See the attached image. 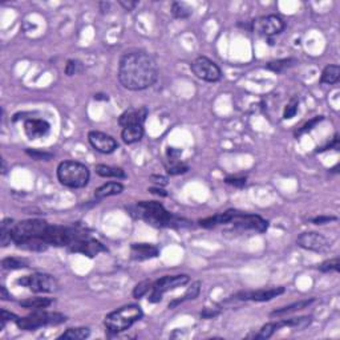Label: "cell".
<instances>
[{"instance_id":"cell-12","label":"cell","mask_w":340,"mask_h":340,"mask_svg":"<svg viewBox=\"0 0 340 340\" xmlns=\"http://www.w3.org/2000/svg\"><path fill=\"white\" fill-rule=\"evenodd\" d=\"M298 246L304 249V250L315 251V253H324L330 249V243L327 238L316 231H307L302 233L296 239Z\"/></svg>"},{"instance_id":"cell-4","label":"cell","mask_w":340,"mask_h":340,"mask_svg":"<svg viewBox=\"0 0 340 340\" xmlns=\"http://www.w3.org/2000/svg\"><path fill=\"white\" fill-rule=\"evenodd\" d=\"M142 316H144V312L140 306L126 304V306L117 308L116 311L108 314L104 320V326L112 334H118V332H124L132 327L136 322L141 319Z\"/></svg>"},{"instance_id":"cell-8","label":"cell","mask_w":340,"mask_h":340,"mask_svg":"<svg viewBox=\"0 0 340 340\" xmlns=\"http://www.w3.org/2000/svg\"><path fill=\"white\" fill-rule=\"evenodd\" d=\"M17 284L23 287L29 288L33 292H56L59 290V282L55 276L44 274V272H35L32 275L23 276L17 279Z\"/></svg>"},{"instance_id":"cell-36","label":"cell","mask_w":340,"mask_h":340,"mask_svg":"<svg viewBox=\"0 0 340 340\" xmlns=\"http://www.w3.org/2000/svg\"><path fill=\"white\" fill-rule=\"evenodd\" d=\"M323 116H316V117H314V118H311L310 121L308 122H306L302 128H299V129L296 130L295 132V136L296 137H299V136H302V134H304V133H307V132H310V130L314 128V126L316 125V124H319L320 121H323Z\"/></svg>"},{"instance_id":"cell-1","label":"cell","mask_w":340,"mask_h":340,"mask_svg":"<svg viewBox=\"0 0 340 340\" xmlns=\"http://www.w3.org/2000/svg\"><path fill=\"white\" fill-rule=\"evenodd\" d=\"M157 63L149 53L132 51L121 57L118 64V80L125 89H148L157 81Z\"/></svg>"},{"instance_id":"cell-34","label":"cell","mask_w":340,"mask_h":340,"mask_svg":"<svg viewBox=\"0 0 340 340\" xmlns=\"http://www.w3.org/2000/svg\"><path fill=\"white\" fill-rule=\"evenodd\" d=\"M83 63L80 60H68L67 61V65H65V75L67 76H75L77 73L83 72Z\"/></svg>"},{"instance_id":"cell-16","label":"cell","mask_w":340,"mask_h":340,"mask_svg":"<svg viewBox=\"0 0 340 340\" xmlns=\"http://www.w3.org/2000/svg\"><path fill=\"white\" fill-rule=\"evenodd\" d=\"M51 125L48 121L41 118H28L24 122V132L29 140L43 138L48 134Z\"/></svg>"},{"instance_id":"cell-42","label":"cell","mask_w":340,"mask_h":340,"mask_svg":"<svg viewBox=\"0 0 340 340\" xmlns=\"http://www.w3.org/2000/svg\"><path fill=\"white\" fill-rule=\"evenodd\" d=\"M328 149L339 150V136H338V134H335V137L332 138V141L330 142L328 145L323 146V148H318L316 152H324V150H328Z\"/></svg>"},{"instance_id":"cell-18","label":"cell","mask_w":340,"mask_h":340,"mask_svg":"<svg viewBox=\"0 0 340 340\" xmlns=\"http://www.w3.org/2000/svg\"><path fill=\"white\" fill-rule=\"evenodd\" d=\"M130 254L134 260H146L158 256V249L150 243H133Z\"/></svg>"},{"instance_id":"cell-48","label":"cell","mask_w":340,"mask_h":340,"mask_svg":"<svg viewBox=\"0 0 340 340\" xmlns=\"http://www.w3.org/2000/svg\"><path fill=\"white\" fill-rule=\"evenodd\" d=\"M110 8V3H106V1H102V3H100V11L101 12H108Z\"/></svg>"},{"instance_id":"cell-31","label":"cell","mask_w":340,"mask_h":340,"mask_svg":"<svg viewBox=\"0 0 340 340\" xmlns=\"http://www.w3.org/2000/svg\"><path fill=\"white\" fill-rule=\"evenodd\" d=\"M312 322V316H300V318H291V319H284L283 324L284 327L295 328L298 331L300 330H304L306 327H308Z\"/></svg>"},{"instance_id":"cell-49","label":"cell","mask_w":340,"mask_h":340,"mask_svg":"<svg viewBox=\"0 0 340 340\" xmlns=\"http://www.w3.org/2000/svg\"><path fill=\"white\" fill-rule=\"evenodd\" d=\"M149 191L157 195H166L165 190H162V189H160V187H152V189H149Z\"/></svg>"},{"instance_id":"cell-14","label":"cell","mask_w":340,"mask_h":340,"mask_svg":"<svg viewBox=\"0 0 340 340\" xmlns=\"http://www.w3.org/2000/svg\"><path fill=\"white\" fill-rule=\"evenodd\" d=\"M88 141H89V144L92 145L93 149H96L102 154L113 153L118 146L117 141L112 136L102 133V132H98V130L89 132V134H88Z\"/></svg>"},{"instance_id":"cell-37","label":"cell","mask_w":340,"mask_h":340,"mask_svg":"<svg viewBox=\"0 0 340 340\" xmlns=\"http://www.w3.org/2000/svg\"><path fill=\"white\" fill-rule=\"evenodd\" d=\"M339 266H340L339 258H334V259H330V260H326V262H323V263L320 264L318 268H319L322 272L339 271Z\"/></svg>"},{"instance_id":"cell-30","label":"cell","mask_w":340,"mask_h":340,"mask_svg":"<svg viewBox=\"0 0 340 340\" xmlns=\"http://www.w3.org/2000/svg\"><path fill=\"white\" fill-rule=\"evenodd\" d=\"M171 13L175 19H187L191 16L193 9L183 1H174L171 4Z\"/></svg>"},{"instance_id":"cell-33","label":"cell","mask_w":340,"mask_h":340,"mask_svg":"<svg viewBox=\"0 0 340 340\" xmlns=\"http://www.w3.org/2000/svg\"><path fill=\"white\" fill-rule=\"evenodd\" d=\"M189 170V166L182 164V162H177V161H170V166H168V174L170 175H178V174H183L186 173Z\"/></svg>"},{"instance_id":"cell-43","label":"cell","mask_w":340,"mask_h":340,"mask_svg":"<svg viewBox=\"0 0 340 340\" xmlns=\"http://www.w3.org/2000/svg\"><path fill=\"white\" fill-rule=\"evenodd\" d=\"M182 154V150L177 149V148H169L168 149V157L170 158V161H177V158Z\"/></svg>"},{"instance_id":"cell-22","label":"cell","mask_w":340,"mask_h":340,"mask_svg":"<svg viewBox=\"0 0 340 340\" xmlns=\"http://www.w3.org/2000/svg\"><path fill=\"white\" fill-rule=\"evenodd\" d=\"M314 300L315 299L299 300V302H295V303L290 304V306H286V307L278 308V310L271 312V316L272 318H275V316H283L286 315V314H290V312H295L299 311V310H303V308H307L310 304L314 303Z\"/></svg>"},{"instance_id":"cell-3","label":"cell","mask_w":340,"mask_h":340,"mask_svg":"<svg viewBox=\"0 0 340 340\" xmlns=\"http://www.w3.org/2000/svg\"><path fill=\"white\" fill-rule=\"evenodd\" d=\"M132 214L138 219L145 221L154 227H181L185 226L182 218L175 217L166 210L164 205L157 201H142L132 207Z\"/></svg>"},{"instance_id":"cell-51","label":"cell","mask_w":340,"mask_h":340,"mask_svg":"<svg viewBox=\"0 0 340 340\" xmlns=\"http://www.w3.org/2000/svg\"><path fill=\"white\" fill-rule=\"evenodd\" d=\"M94 100H108V94H101V93L94 94Z\"/></svg>"},{"instance_id":"cell-25","label":"cell","mask_w":340,"mask_h":340,"mask_svg":"<svg viewBox=\"0 0 340 340\" xmlns=\"http://www.w3.org/2000/svg\"><path fill=\"white\" fill-rule=\"evenodd\" d=\"M53 303L52 298H28L21 300L20 306L29 310H41V308L49 307Z\"/></svg>"},{"instance_id":"cell-26","label":"cell","mask_w":340,"mask_h":340,"mask_svg":"<svg viewBox=\"0 0 340 340\" xmlns=\"http://www.w3.org/2000/svg\"><path fill=\"white\" fill-rule=\"evenodd\" d=\"M90 335L89 328L86 327H76V328H68L67 331L60 335L59 339H68V340H83L86 339Z\"/></svg>"},{"instance_id":"cell-20","label":"cell","mask_w":340,"mask_h":340,"mask_svg":"<svg viewBox=\"0 0 340 340\" xmlns=\"http://www.w3.org/2000/svg\"><path fill=\"white\" fill-rule=\"evenodd\" d=\"M122 191H124V185H122V183L108 182L104 183V185L98 187V189H96V191H94V197H96V198H106V197H110V195L121 194Z\"/></svg>"},{"instance_id":"cell-44","label":"cell","mask_w":340,"mask_h":340,"mask_svg":"<svg viewBox=\"0 0 340 340\" xmlns=\"http://www.w3.org/2000/svg\"><path fill=\"white\" fill-rule=\"evenodd\" d=\"M1 319L4 320V322H8V320L16 322V320L19 319V316H16L15 314H12V312H8L7 310H1Z\"/></svg>"},{"instance_id":"cell-38","label":"cell","mask_w":340,"mask_h":340,"mask_svg":"<svg viewBox=\"0 0 340 340\" xmlns=\"http://www.w3.org/2000/svg\"><path fill=\"white\" fill-rule=\"evenodd\" d=\"M25 153L31 156L32 158L37 160V161H49L51 158L53 157L52 153H48V152H41V150H35V149H27Z\"/></svg>"},{"instance_id":"cell-41","label":"cell","mask_w":340,"mask_h":340,"mask_svg":"<svg viewBox=\"0 0 340 340\" xmlns=\"http://www.w3.org/2000/svg\"><path fill=\"white\" fill-rule=\"evenodd\" d=\"M336 217H328V215H319V217H315V218L311 219L312 223H315V225H324V223H330L332 222V221H336Z\"/></svg>"},{"instance_id":"cell-19","label":"cell","mask_w":340,"mask_h":340,"mask_svg":"<svg viewBox=\"0 0 340 340\" xmlns=\"http://www.w3.org/2000/svg\"><path fill=\"white\" fill-rule=\"evenodd\" d=\"M142 137H144V128H142V125L125 126L121 132L122 141L125 144H129V145L141 141Z\"/></svg>"},{"instance_id":"cell-6","label":"cell","mask_w":340,"mask_h":340,"mask_svg":"<svg viewBox=\"0 0 340 340\" xmlns=\"http://www.w3.org/2000/svg\"><path fill=\"white\" fill-rule=\"evenodd\" d=\"M48 226V223L41 219H27V221L13 223L12 231H11L12 242L17 247H20L21 245H24L29 241H44L45 231Z\"/></svg>"},{"instance_id":"cell-10","label":"cell","mask_w":340,"mask_h":340,"mask_svg":"<svg viewBox=\"0 0 340 340\" xmlns=\"http://www.w3.org/2000/svg\"><path fill=\"white\" fill-rule=\"evenodd\" d=\"M286 27L283 19L278 15H267L260 16L251 21V31L259 36L271 37L279 35Z\"/></svg>"},{"instance_id":"cell-46","label":"cell","mask_w":340,"mask_h":340,"mask_svg":"<svg viewBox=\"0 0 340 340\" xmlns=\"http://www.w3.org/2000/svg\"><path fill=\"white\" fill-rule=\"evenodd\" d=\"M120 4H121L126 11H132V9L138 4V3L137 1H124V0H121V1H120Z\"/></svg>"},{"instance_id":"cell-47","label":"cell","mask_w":340,"mask_h":340,"mask_svg":"<svg viewBox=\"0 0 340 340\" xmlns=\"http://www.w3.org/2000/svg\"><path fill=\"white\" fill-rule=\"evenodd\" d=\"M1 299L3 300H11L12 299V296L9 295L8 292H7V288H5L4 286H1Z\"/></svg>"},{"instance_id":"cell-45","label":"cell","mask_w":340,"mask_h":340,"mask_svg":"<svg viewBox=\"0 0 340 340\" xmlns=\"http://www.w3.org/2000/svg\"><path fill=\"white\" fill-rule=\"evenodd\" d=\"M219 314V311H215V310H210V308H206L201 312V318H205V319H209V318H214Z\"/></svg>"},{"instance_id":"cell-23","label":"cell","mask_w":340,"mask_h":340,"mask_svg":"<svg viewBox=\"0 0 340 340\" xmlns=\"http://www.w3.org/2000/svg\"><path fill=\"white\" fill-rule=\"evenodd\" d=\"M340 79V68L339 65H327L322 72V77H320V83L323 84H336Z\"/></svg>"},{"instance_id":"cell-7","label":"cell","mask_w":340,"mask_h":340,"mask_svg":"<svg viewBox=\"0 0 340 340\" xmlns=\"http://www.w3.org/2000/svg\"><path fill=\"white\" fill-rule=\"evenodd\" d=\"M67 322V316L60 312H47V311H35L31 315L25 318H19L15 322L16 326L23 331H35L37 328L44 326H56Z\"/></svg>"},{"instance_id":"cell-32","label":"cell","mask_w":340,"mask_h":340,"mask_svg":"<svg viewBox=\"0 0 340 340\" xmlns=\"http://www.w3.org/2000/svg\"><path fill=\"white\" fill-rule=\"evenodd\" d=\"M1 267L4 270H21V268L28 267V262L20 258H15V256H8L1 260Z\"/></svg>"},{"instance_id":"cell-13","label":"cell","mask_w":340,"mask_h":340,"mask_svg":"<svg viewBox=\"0 0 340 340\" xmlns=\"http://www.w3.org/2000/svg\"><path fill=\"white\" fill-rule=\"evenodd\" d=\"M68 249L72 253H80V254L86 255L89 258H93L102 251H106V247L100 241L90 238L89 235H84V237L75 241Z\"/></svg>"},{"instance_id":"cell-9","label":"cell","mask_w":340,"mask_h":340,"mask_svg":"<svg viewBox=\"0 0 340 340\" xmlns=\"http://www.w3.org/2000/svg\"><path fill=\"white\" fill-rule=\"evenodd\" d=\"M189 275L181 274V275H166L162 276L161 279L156 280L154 283H152V294L149 296V302L152 303H158L161 302L162 295L165 292L174 290L177 287L185 286L189 283Z\"/></svg>"},{"instance_id":"cell-15","label":"cell","mask_w":340,"mask_h":340,"mask_svg":"<svg viewBox=\"0 0 340 340\" xmlns=\"http://www.w3.org/2000/svg\"><path fill=\"white\" fill-rule=\"evenodd\" d=\"M286 291L284 287L264 288V290H256V291H241L233 296V299L238 300H253V302H268L276 296L282 295Z\"/></svg>"},{"instance_id":"cell-27","label":"cell","mask_w":340,"mask_h":340,"mask_svg":"<svg viewBox=\"0 0 340 340\" xmlns=\"http://www.w3.org/2000/svg\"><path fill=\"white\" fill-rule=\"evenodd\" d=\"M13 219L5 218L3 222H1V231H0V243L1 246L7 247L8 245H11L12 242V235H11V231H12L13 226Z\"/></svg>"},{"instance_id":"cell-28","label":"cell","mask_w":340,"mask_h":340,"mask_svg":"<svg viewBox=\"0 0 340 340\" xmlns=\"http://www.w3.org/2000/svg\"><path fill=\"white\" fill-rule=\"evenodd\" d=\"M296 63H298L296 59H291V57H290V59H280V60L270 61V63L266 65V68L272 71V72L280 73V72H283V71H286V69L294 67Z\"/></svg>"},{"instance_id":"cell-5","label":"cell","mask_w":340,"mask_h":340,"mask_svg":"<svg viewBox=\"0 0 340 340\" xmlns=\"http://www.w3.org/2000/svg\"><path fill=\"white\" fill-rule=\"evenodd\" d=\"M89 169L77 161H63L57 166V179L71 189H80L89 182Z\"/></svg>"},{"instance_id":"cell-17","label":"cell","mask_w":340,"mask_h":340,"mask_svg":"<svg viewBox=\"0 0 340 340\" xmlns=\"http://www.w3.org/2000/svg\"><path fill=\"white\" fill-rule=\"evenodd\" d=\"M148 117V109L145 106L142 108H130V109L125 110L124 113L118 118V124L125 128V126L132 125H142L144 121Z\"/></svg>"},{"instance_id":"cell-39","label":"cell","mask_w":340,"mask_h":340,"mask_svg":"<svg viewBox=\"0 0 340 340\" xmlns=\"http://www.w3.org/2000/svg\"><path fill=\"white\" fill-rule=\"evenodd\" d=\"M298 112V98H292L291 101L288 102L286 108H284L283 112V118L284 120H290Z\"/></svg>"},{"instance_id":"cell-29","label":"cell","mask_w":340,"mask_h":340,"mask_svg":"<svg viewBox=\"0 0 340 340\" xmlns=\"http://www.w3.org/2000/svg\"><path fill=\"white\" fill-rule=\"evenodd\" d=\"M282 327H283V322H282V320L264 324L263 327L259 330V332L255 335V339H268V338H271V336L274 335V332L280 330Z\"/></svg>"},{"instance_id":"cell-35","label":"cell","mask_w":340,"mask_h":340,"mask_svg":"<svg viewBox=\"0 0 340 340\" xmlns=\"http://www.w3.org/2000/svg\"><path fill=\"white\" fill-rule=\"evenodd\" d=\"M149 290H152V282H149V280H142V282H140V283L134 287L133 290V296L134 298H142L144 295H146L148 292H149Z\"/></svg>"},{"instance_id":"cell-11","label":"cell","mask_w":340,"mask_h":340,"mask_svg":"<svg viewBox=\"0 0 340 340\" xmlns=\"http://www.w3.org/2000/svg\"><path fill=\"white\" fill-rule=\"evenodd\" d=\"M191 72L194 73L195 76L207 83H217L221 80L222 72L214 61L207 59L205 56L197 57L190 65Z\"/></svg>"},{"instance_id":"cell-24","label":"cell","mask_w":340,"mask_h":340,"mask_svg":"<svg viewBox=\"0 0 340 340\" xmlns=\"http://www.w3.org/2000/svg\"><path fill=\"white\" fill-rule=\"evenodd\" d=\"M199 291H201V282H199V280H197V282H194V283L191 284L190 287L187 288V291L185 292V295L181 296L179 299L173 300V302L169 304V308L177 307L178 304L183 303V302H186V300L195 299V298L199 295Z\"/></svg>"},{"instance_id":"cell-50","label":"cell","mask_w":340,"mask_h":340,"mask_svg":"<svg viewBox=\"0 0 340 340\" xmlns=\"http://www.w3.org/2000/svg\"><path fill=\"white\" fill-rule=\"evenodd\" d=\"M152 179H157V181H154V182H157L158 185H160V183H162V185H166V178H164V177H156V175H153V177H152Z\"/></svg>"},{"instance_id":"cell-40","label":"cell","mask_w":340,"mask_h":340,"mask_svg":"<svg viewBox=\"0 0 340 340\" xmlns=\"http://www.w3.org/2000/svg\"><path fill=\"white\" fill-rule=\"evenodd\" d=\"M225 182L234 187H243L246 185L247 181L245 177H227V178L225 179Z\"/></svg>"},{"instance_id":"cell-21","label":"cell","mask_w":340,"mask_h":340,"mask_svg":"<svg viewBox=\"0 0 340 340\" xmlns=\"http://www.w3.org/2000/svg\"><path fill=\"white\" fill-rule=\"evenodd\" d=\"M96 173L104 178H125L126 174L121 168H114L109 165H97Z\"/></svg>"},{"instance_id":"cell-2","label":"cell","mask_w":340,"mask_h":340,"mask_svg":"<svg viewBox=\"0 0 340 340\" xmlns=\"http://www.w3.org/2000/svg\"><path fill=\"white\" fill-rule=\"evenodd\" d=\"M221 225H233L239 230H251L255 233H264L268 227L267 221L259 215L247 214L238 210H227L214 217L199 221V226L205 229H211Z\"/></svg>"}]
</instances>
